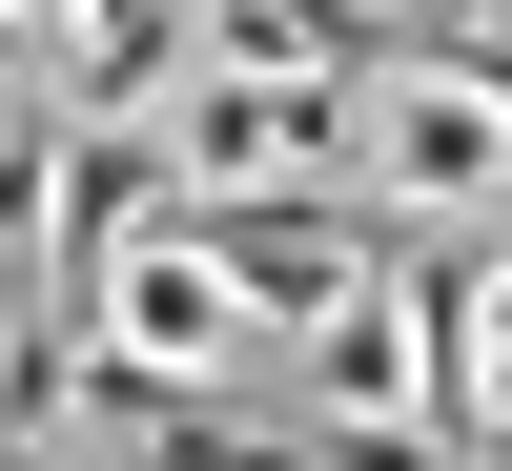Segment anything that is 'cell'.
<instances>
[{"label": "cell", "instance_id": "cell-1", "mask_svg": "<svg viewBox=\"0 0 512 471\" xmlns=\"http://www.w3.org/2000/svg\"><path fill=\"white\" fill-rule=\"evenodd\" d=\"M349 205L390 246L512 226V62H472L431 21H369V62H349Z\"/></svg>", "mask_w": 512, "mask_h": 471}, {"label": "cell", "instance_id": "cell-2", "mask_svg": "<svg viewBox=\"0 0 512 471\" xmlns=\"http://www.w3.org/2000/svg\"><path fill=\"white\" fill-rule=\"evenodd\" d=\"M62 369H123V390H267V308H246L226 226L185 185H144L62 287Z\"/></svg>", "mask_w": 512, "mask_h": 471}, {"label": "cell", "instance_id": "cell-3", "mask_svg": "<svg viewBox=\"0 0 512 471\" xmlns=\"http://www.w3.org/2000/svg\"><path fill=\"white\" fill-rule=\"evenodd\" d=\"M431 287H451V451L512 471V226L431 246Z\"/></svg>", "mask_w": 512, "mask_h": 471}]
</instances>
